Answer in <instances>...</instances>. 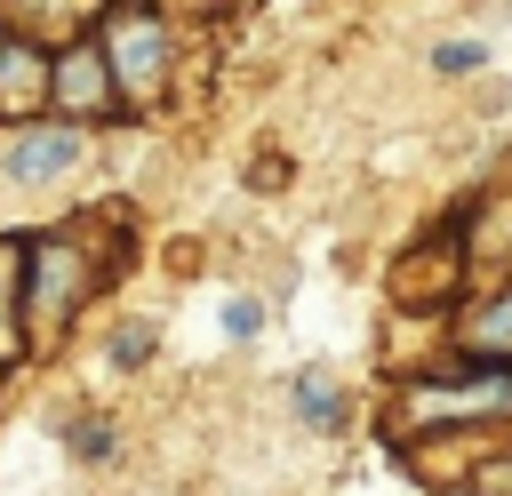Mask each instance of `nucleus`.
<instances>
[{
    "instance_id": "obj_7",
    "label": "nucleus",
    "mask_w": 512,
    "mask_h": 496,
    "mask_svg": "<svg viewBox=\"0 0 512 496\" xmlns=\"http://www.w3.org/2000/svg\"><path fill=\"white\" fill-rule=\"evenodd\" d=\"M144 352H152V328H120V336H112V360H120V368L144 360Z\"/></svg>"
},
{
    "instance_id": "obj_6",
    "label": "nucleus",
    "mask_w": 512,
    "mask_h": 496,
    "mask_svg": "<svg viewBox=\"0 0 512 496\" xmlns=\"http://www.w3.org/2000/svg\"><path fill=\"white\" fill-rule=\"evenodd\" d=\"M256 328H264V304H256V296H232V304H224V336H232V344H248Z\"/></svg>"
},
{
    "instance_id": "obj_3",
    "label": "nucleus",
    "mask_w": 512,
    "mask_h": 496,
    "mask_svg": "<svg viewBox=\"0 0 512 496\" xmlns=\"http://www.w3.org/2000/svg\"><path fill=\"white\" fill-rule=\"evenodd\" d=\"M464 344H472L480 360H512V288H504V296H496V304L464 328Z\"/></svg>"
},
{
    "instance_id": "obj_1",
    "label": "nucleus",
    "mask_w": 512,
    "mask_h": 496,
    "mask_svg": "<svg viewBox=\"0 0 512 496\" xmlns=\"http://www.w3.org/2000/svg\"><path fill=\"white\" fill-rule=\"evenodd\" d=\"M80 152H88V136H80V128H24V136L0 152V168H8L16 184H48V176H64Z\"/></svg>"
},
{
    "instance_id": "obj_5",
    "label": "nucleus",
    "mask_w": 512,
    "mask_h": 496,
    "mask_svg": "<svg viewBox=\"0 0 512 496\" xmlns=\"http://www.w3.org/2000/svg\"><path fill=\"white\" fill-rule=\"evenodd\" d=\"M488 56H480V40H440L432 48V72H448V80H464V72H480Z\"/></svg>"
},
{
    "instance_id": "obj_2",
    "label": "nucleus",
    "mask_w": 512,
    "mask_h": 496,
    "mask_svg": "<svg viewBox=\"0 0 512 496\" xmlns=\"http://www.w3.org/2000/svg\"><path fill=\"white\" fill-rule=\"evenodd\" d=\"M104 40H112V72L128 80V88H152L160 80V32H152V16H112L104 24Z\"/></svg>"
},
{
    "instance_id": "obj_4",
    "label": "nucleus",
    "mask_w": 512,
    "mask_h": 496,
    "mask_svg": "<svg viewBox=\"0 0 512 496\" xmlns=\"http://www.w3.org/2000/svg\"><path fill=\"white\" fill-rule=\"evenodd\" d=\"M296 416H304V424H336V416H344V392H336V376L304 368V376H296Z\"/></svg>"
}]
</instances>
